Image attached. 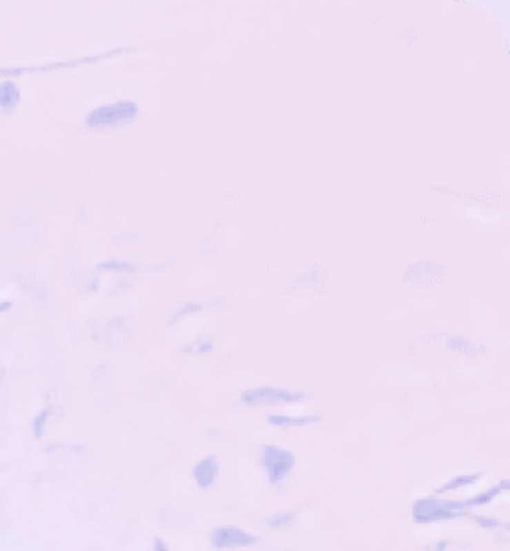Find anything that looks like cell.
Masks as SVG:
<instances>
[{"label": "cell", "mask_w": 510, "mask_h": 551, "mask_svg": "<svg viewBox=\"0 0 510 551\" xmlns=\"http://www.w3.org/2000/svg\"><path fill=\"white\" fill-rule=\"evenodd\" d=\"M213 543L217 548H246L255 543V537L237 528H222L213 534Z\"/></svg>", "instance_id": "5b68a950"}, {"label": "cell", "mask_w": 510, "mask_h": 551, "mask_svg": "<svg viewBox=\"0 0 510 551\" xmlns=\"http://www.w3.org/2000/svg\"><path fill=\"white\" fill-rule=\"evenodd\" d=\"M154 551H170V550L166 548V543H164V541L156 539V541H154Z\"/></svg>", "instance_id": "7c38bea8"}, {"label": "cell", "mask_w": 510, "mask_h": 551, "mask_svg": "<svg viewBox=\"0 0 510 551\" xmlns=\"http://www.w3.org/2000/svg\"><path fill=\"white\" fill-rule=\"evenodd\" d=\"M291 519H293V516L273 517V519H269V525H273V528H277V525H287V523H291Z\"/></svg>", "instance_id": "8fae6325"}, {"label": "cell", "mask_w": 510, "mask_h": 551, "mask_svg": "<svg viewBox=\"0 0 510 551\" xmlns=\"http://www.w3.org/2000/svg\"><path fill=\"white\" fill-rule=\"evenodd\" d=\"M264 464L267 474H269V480L271 482H279V480H283L291 472V468H293V456L282 448L267 446L264 452Z\"/></svg>", "instance_id": "3957f363"}, {"label": "cell", "mask_w": 510, "mask_h": 551, "mask_svg": "<svg viewBox=\"0 0 510 551\" xmlns=\"http://www.w3.org/2000/svg\"><path fill=\"white\" fill-rule=\"evenodd\" d=\"M138 114V106L134 102H116V103H108V106H102L98 110H94L92 114L88 116V123L90 126H118L122 121L132 120L136 118Z\"/></svg>", "instance_id": "6da1fadb"}, {"label": "cell", "mask_w": 510, "mask_h": 551, "mask_svg": "<svg viewBox=\"0 0 510 551\" xmlns=\"http://www.w3.org/2000/svg\"><path fill=\"white\" fill-rule=\"evenodd\" d=\"M457 503L455 501H435V500H422L415 505L413 516L417 521H435L440 517H449L455 514Z\"/></svg>", "instance_id": "277c9868"}, {"label": "cell", "mask_w": 510, "mask_h": 551, "mask_svg": "<svg viewBox=\"0 0 510 551\" xmlns=\"http://www.w3.org/2000/svg\"><path fill=\"white\" fill-rule=\"evenodd\" d=\"M478 478H480L478 474H473V476H464V478H462V476H458V478H455L453 482L444 483V485L440 488V492H449V490H457V488H464V485H471V483L476 482Z\"/></svg>", "instance_id": "ba28073f"}, {"label": "cell", "mask_w": 510, "mask_h": 551, "mask_svg": "<svg viewBox=\"0 0 510 551\" xmlns=\"http://www.w3.org/2000/svg\"><path fill=\"white\" fill-rule=\"evenodd\" d=\"M215 476H217V464H215L213 458H206L194 468L195 482L199 483L202 488H210L213 480H215Z\"/></svg>", "instance_id": "8992f818"}, {"label": "cell", "mask_w": 510, "mask_h": 551, "mask_svg": "<svg viewBox=\"0 0 510 551\" xmlns=\"http://www.w3.org/2000/svg\"><path fill=\"white\" fill-rule=\"evenodd\" d=\"M319 420V416H271L269 422L275 424V426H307V424H313Z\"/></svg>", "instance_id": "52a82bcc"}, {"label": "cell", "mask_w": 510, "mask_h": 551, "mask_svg": "<svg viewBox=\"0 0 510 551\" xmlns=\"http://www.w3.org/2000/svg\"><path fill=\"white\" fill-rule=\"evenodd\" d=\"M305 394L301 392H291V390H283V388H269V386H262V388H253V390H247L244 394V402L246 404H255V406H262V404H289V402H300L303 400Z\"/></svg>", "instance_id": "7a4b0ae2"}, {"label": "cell", "mask_w": 510, "mask_h": 551, "mask_svg": "<svg viewBox=\"0 0 510 551\" xmlns=\"http://www.w3.org/2000/svg\"><path fill=\"white\" fill-rule=\"evenodd\" d=\"M504 485H507V483H502L500 488H493V490L484 492L482 496H476V498H473V500L469 501L467 505H482V503H487L489 500H493V498L496 496V494H498V492H502V490H504Z\"/></svg>", "instance_id": "30bf717a"}, {"label": "cell", "mask_w": 510, "mask_h": 551, "mask_svg": "<svg viewBox=\"0 0 510 551\" xmlns=\"http://www.w3.org/2000/svg\"><path fill=\"white\" fill-rule=\"evenodd\" d=\"M17 100H18V92L12 84H4V86L0 88V102H2V106H8V108H10Z\"/></svg>", "instance_id": "9c48e42d"}]
</instances>
